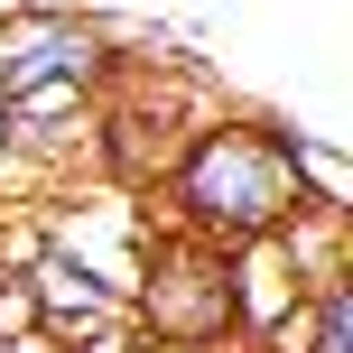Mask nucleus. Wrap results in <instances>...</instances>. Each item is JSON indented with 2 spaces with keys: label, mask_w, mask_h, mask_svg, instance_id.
<instances>
[{
  "label": "nucleus",
  "mask_w": 353,
  "mask_h": 353,
  "mask_svg": "<svg viewBox=\"0 0 353 353\" xmlns=\"http://www.w3.org/2000/svg\"><path fill=\"white\" fill-rule=\"evenodd\" d=\"M298 205L307 195H298V168H288V140H279V121H261V112H205L195 140L176 149V168L159 176L168 232L214 242V251L279 232Z\"/></svg>",
  "instance_id": "f257e3e1"
},
{
  "label": "nucleus",
  "mask_w": 353,
  "mask_h": 353,
  "mask_svg": "<svg viewBox=\"0 0 353 353\" xmlns=\"http://www.w3.org/2000/svg\"><path fill=\"white\" fill-rule=\"evenodd\" d=\"M130 325L159 353H232V298H223V251L186 242V232H149L140 288H130Z\"/></svg>",
  "instance_id": "f03ea898"
},
{
  "label": "nucleus",
  "mask_w": 353,
  "mask_h": 353,
  "mask_svg": "<svg viewBox=\"0 0 353 353\" xmlns=\"http://www.w3.org/2000/svg\"><path fill=\"white\" fill-rule=\"evenodd\" d=\"M121 74L112 56V19H84V10H56V0H19L0 19V93H37V84H84L103 93Z\"/></svg>",
  "instance_id": "7ed1b4c3"
},
{
  "label": "nucleus",
  "mask_w": 353,
  "mask_h": 353,
  "mask_svg": "<svg viewBox=\"0 0 353 353\" xmlns=\"http://www.w3.org/2000/svg\"><path fill=\"white\" fill-rule=\"evenodd\" d=\"M307 353H353V279H325L307 298Z\"/></svg>",
  "instance_id": "20e7f679"
},
{
  "label": "nucleus",
  "mask_w": 353,
  "mask_h": 353,
  "mask_svg": "<svg viewBox=\"0 0 353 353\" xmlns=\"http://www.w3.org/2000/svg\"><path fill=\"white\" fill-rule=\"evenodd\" d=\"M37 335V298H28V261H0V344Z\"/></svg>",
  "instance_id": "39448f33"
},
{
  "label": "nucleus",
  "mask_w": 353,
  "mask_h": 353,
  "mask_svg": "<svg viewBox=\"0 0 353 353\" xmlns=\"http://www.w3.org/2000/svg\"><path fill=\"white\" fill-rule=\"evenodd\" d=\"M10 186H28L37 205H47V176L28 168V149H19V121H10V103H0V195H10Z\"/></svg>",
  "instance_id": "423d86ee"
}]
</instances>
